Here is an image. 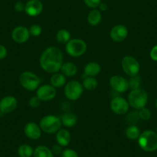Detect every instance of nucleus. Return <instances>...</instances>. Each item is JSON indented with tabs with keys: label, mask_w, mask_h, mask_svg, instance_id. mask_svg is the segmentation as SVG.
<instances>
[{
	"label": "nucleus",
	"mask_w": 157,
	"mask_h": 157,
	"mask_svg": "<svg viewBox=\"0 0 157 157\" xmlns=\"http://www.w3.org/2000/svg\"><path fill=\"white\" fill-rule=\"evenodd\" d=\"M39 64L45 72L51 74L58 72L63 64V52L58 47L49 46L42 52Z\"/></svg>",
	"instance_id": "obj_1"
},
{
	"label": "nucleus",
	"mask_w": 157,
	"mask_h": 157,
	"mask_svg": "<svg viewBox=\"0 0 157 157\" xmlns=\"http://www.w3.org/2000/svg\"><path fill=\"white\" fill-rule=\"evenodd\" d=\"M140 147L146 152H152L157 150V132L152 130H146L141 132L138 138Z\"/></svg>",
	"instance_id": "obj_2"
},
{
	"label": "nucleus",
	"mask_w": 157,
	"mask_h": 157,
	"mask_svg": "<svg viewBox=\"0 0 157 157\" xmlns=\"http://www.w3.org/2000/svg\"><path fill=\"white\" fill-rule=\"evenodd\" d=\"M148 93L145 90L141 88L136 90H131L128 96V102L129 106L135 109H140L146 107L148 102Z\"/></svg>",
	"instance_id": "obj_3"
},
{
	"label": "nucleus",
	"mask_w": 157,
	"mask_h": 157,
	"mask_svg": "<svg viewBox=\"0 0 157 157\" xmlns=\"http://www.w3.org/2000/svg\"><path fill=\"white\" fill-rule=\"evenodd\" d=\"M61 119L54 115H47L43 117L39 123L42 131L48 134L56 133L62 127Z\"/></svg>",
	"instance_id": "obj_4"
},
{
	"label": "nucleus",
	"mask_w": 157,
	"mask_h": 157,
	"mask_svg": "<svg viewBox=\"0 0 157 157\" xmlns=\"http://www.w3.org/2000/svg\"><path fill=\"white\" fill-rule=\"evenodd\" d=\"M19 82L25 90L28 91H34L39 87L41 79L34 72L25 71L22 72L19 76Z\"/></svg>",
	"instance_id": "obj_5"
},
{
	"label": "nucleus",
	"mask_w": 157,
	"mask_h": 157,
	"mask_svg": "<svg viewBox=\"0 0 157 157\" xmlns=\"http://www.w3.org/2000/svg\"><path fill=\"white\" fill-rule=\"evenodd\" d=\"M87 45L81 39H71L66 44V51L72 57H79L86 53Z\"/></svg>",
	"instance_id": "obj_6"
},
{
	"label": "nucleus",
	"mask_w": 157,
	"mask_h": 157,
	"mask_svg": "<svg viewBox=\"0 0 157 157\" xmlns=\"http://www.w3.org/2000/svg\"><path fill=\"white\" fill-rule=\"evenodd\" d=\"M84 91L82 83L76 80L67 82L64 87V94L68 99L75 101L81 97Z\"/></svg>",
	"instance_id": "obj_7"
},
{
	"label": "nucleus",
	"mask_w": 157,
	"mask_h": 157,
	"mask_svg": "<svg viewBox=\"0 0 157 157\" xmlns=\"http://www.w3.org/2000/svg\"><path fill=\"white\" fill-rule=\"evenodd\" d=\"M122 69L129 77L138 75L140 71V65L138 60L131 56H126L122 59Z\"/></svg>",
	"instance_id": "obj_8"
},
{
	"label": "nucleus",
	"mask_w": 157,
	"mask_h": 157,
	"mask_svg": "<svg viewBox=\"0 0 157 157\" xmlns=\"http://www.w3.org/2000/svg\"><path fill=\"white\" fill-rule=\"evenodd\" d=\"M112 111L117 115H124L128 113L129 109V102L121 96H116L110 102Z\"/></svg>",
	"instance_id": "obj_9"
},
{
	"label": "nucleus",
	"mask_w": 157,
	"mask_h": 157,
	"mask_svg": "<svg viewBox=\"0 0 157 157\" xmlns=\"http://www.w3.org/2000/svg\"><path fill=\"white\" fill-rule=\"evenodd\" d=\"M109 85L114 91L120 93H126L129 90V82L121 75H113L109 78Z\"/></svg>",
	"instance_id": "obj_10"
},
{
	"label": "nucleus",
	"mask_w": 157,
	"mask_h": 157,
	"mask_svg": "<svg viewBox=\"0 0 157 157\" xmlns=\"http://www.w3.org/2000/svg\"><path fill=\"white\" fill-rule=\"evenodd\" d=\"M56 96V90L52 85L45 84L39 86L36 90V96L41 101H50Z\"/></svg>",
	"instance_id": "obj_11"
},
{
	"label": "nucleus",
	"mask_w": 157,
	"mask_h": 157,
	"mask_svg": "<svg viewBox=\"0 0 157 157\" xmlns=\"http://www.w3.org/2000/svg\"><path fill=\"white\" fill-rule=\"evenodd\" d=\"M30 37L29 31L26 27L19 25L13 29L12 32V39L13 41L19 44L26 43Z\"/></svg>",
	"instance_id": "obj_12"
},
{
	"label": "nucleus",
	"mask_w": 157,
	"mask_h": 157,
	"mask_svg": "<svg viewBox=\"0 0 157 157\" xmlns=\"http://www.w3.org/2000/svg\"><path fill=\"white\" fill-rule=\"evenodd\" d=\"M110 37L116 43H121L127 38L129 31L127 27L123 25H116L110 30Z\"/></svg>",
	"instance_id": "obj_13"
},
{
	"label": "nucleus",
	"mask_w": 157,
	"mask_h": 157,
	"mask_svg": "<svg viewBox=\"0 0 157 157\" xmlns=\"http://www.w3.org/2000/svg\"><path fill=\"white\" fill-rule=\"evenodd\" d=\"M17 105V99L14 96H5L0 100V113H2V114L12 113L16 109Z\"/></svg>",
	"instance_id": "obj_14"
},
{
	"label": "nucleus",
	"mask_w": 157,
	"mask_h": 157,
	"mask_svg": "<svg viewBox=\"0 0 157 157\" xmlns=\"http://www.w3.org/2000/svg\"><path fill=\"white\" fill-rule=\"evenodd\" d=\"M43 5L39 0H29L25 5V12L28 16L35 17L42 13Z\"/></svg>",
	"instance_id": "obj_15"
},
{
	"label": "nucleus",
	"mask_w": 157,
	"mask_h": 157,
	"mask_svg": "<svg viewBox=\"0 0 157 157\" xmlns=\"http://www.w3.org/2000/svg\"><path fill=\"white\" fill-rule=\"evenodd\" d=\"M24 133L30 140H36L41 137L42 129L39 125L29 122L24 126Z\"/></svg>",
	"instance_id": "obj_16"
},
{
	"label": "nucleus",
	"mask_w": 157,
	"mask_h": 157,
	"mask_svg": "<svg viewBox=\"0 0 157 157\" xmlns=\"http://www.w3.org/2000/svg\"><path fill=\"white\" fill-rule=\"evenodd\" d=\"M56 142L61 146H67L71 141V134L66 129H60L56 136Z\"/></svg>",
	"instance_id": "obj_17"
},
{
	"label": "nucleus",
	"mask_w": 157,
	"mask_h": 157,
	"mask_svg": "<svg viewBox=\"0 0 157 157\" xmlns=\"http://www.w3.org/2000/svg\"><path fill=\"white\" fill-rule=\"evenodd\" d=\"M101 72V66L96 62H91L86 64L84 67V74L86 76L95 77Z\"/></svg>",
	"instance_id": "obj_18"
},
{
	"label": "nucleus",
	"mask_w": 157,
	"mask_h": 157,
	"mask_svg": "<svg viewBox=\"0 0 157 157\" xmlns=\"http://www.w3.org/2000/svg\"><path fill=\"white\" fill-rule=\"evenodd\" d=\"M60 71L66 77H72L77 73L78 68L75 63L66 62V63H63Z\"/></svg>",
	"instance_id": "obj_19"
},
{
	"label": "nucleus",
	"mask_w": 157,
	"mask_h": 157,
	"mask_svg": "<svg viewBox=\"0 0 157 157\" xmlns=\"http://www.w3.org/2000/svg\"><path fill=\"white\" fill-rule=\"evenodd\" d=\"M60 119H61L62 124L66 127H72L76 124L77 121H78L77 116L74 113H70V112L65 113L64 114L62 115Z\"/></svg>",
	"instance_id": "obj_20"
},
{
	"label": "nucleus",
	"mask_w": 157,
	"mask_h": 157,
	"mask_svg": "<svg viewBox=\"0 0 157 157\" xmlns=\"http://www.w3.org/2000/svg\"><path fill=\"white\" fill-rule=\"evenodd\" d=\"M66 84V77L60 72H56L52 74L50 78V85L55 88H60L65 86Z\"/></svg>",
	"instance_id": "obj_21"
},
{
	"label": "nucleus",
	"mask_w": 157,
	"mask_h": 157,
	"mask_svg": "<svg viewBox=\"0 0 157 157\" xmlns=\"http://www.w3.org/2000/svg\"><path fill=\"white\" fill-rule=\"evenodd\" d=\"M101 20H102V14L100 11L96 9H93L92 11H90L87 16V21L92 26L98 25L101 22Z\"/></svg>",
	"instance_id": "obj_22"
},
{
	"label": "nucleus",
	"mask_w": 157,
	"mask_h": 157,
	"mask_svg": "<svg viewBox=\"0 0 157 157\" xmlns=\"http://www.w3.org/2000/svg\"><path fill=\"white\" fill-rule=\"evenodd\" d=\"M34 157H54L52 150L46 146H39L34 149Z\"/></svg>",
	"instance_id": "obj_23"
},
{
	"label": "nucleus",
	"mask_w": 157,
	"mask_h": 157,
	"mask_svg": "<svg viewBox=\"0 0 157 157\" xmlns=\"http://www.w3.org/2000/svg\"><path fill=\"white\" fill-rule=\"evenodd\" d=\"M82 85L85 90L88 91H93L97 88L98 81L95 77L86 76V78H84L82 81Z\"/></svg>",
	"instance_id": "obj_24"
},
{
	"label": "nucleus",
	"mask_w": 157,
	"mask_h": 157,
	"mask_svg": "<svg viewBox=\"0 0 157 157\" xmlns=\"http://www.w3.org/2000/svg\"><path fill=\"white\" fill-rule=\"evenodd\" d=\"M125 134H126V136L128 139L131 140H138L141 132H140L138 126H135V125H131L129 127L126 128V131H125Z\"/></svg>",
	"instance_id": "obj_25"
},
{
	"label": "nucleus",
	"mask_w": 157,
	"mask_h": 157,
	"mask_svg": "<svg viewBox=\"0 0 157 157\" xmlns=\"http://www.w3.org/2000/svg\"><path fill=\"white\" fill-rule=\"evenodd\" d=\"M56 38V40L59 43L66 44L71 39V35L67 29H62L57 32Z\"/></svg>",
	"instance_id": "obj_26"
},
{
	"label": "nucleus",
	"mask_w": 157,
	"mask_h": 157,
	"mask_svg": "<svg viewBox=\"0 0 157 157\" xmlns=\"http://www.w3.org/2000/svg\"><path fill=\"white\" fill-rule=\"evenodd\" d=\"M34 149L28 144H22L18 149V154L20 157H31L33 155Z\"/></svg>",
	"instance_id": "obj_27"
},
{
	"label": "nucleus",
	"mask_w": 157,
	"mask_h": 157,
	"mask_svg": "<svg viewBox=\"0 0 157 157\" xmlns=\"http://www.w3.org/2000/svg\"><path fill=\"white\" fill-rule=\"evenodd\" d=\"M128 82H129V88L131 89V90H136V89L140 88L141 78L138 75L130 77V78L128 80Z\"/></svg>",
	"instance_id": "obj_28"
},
{
	"label": "nucleus",
	"mask_w": 157,
	"mask_h": 157,
	"mask_svg": "<svg viewBox=\"0 0 157 157\" xmlns=\"http://www.w3.org/2000/svg\"><path fill=\"white\" fill-rule=\"evenodd\" d=\"M138 114L140 120H144V121H147L151 118V111L146 107H143V108L139 109Z\"/></svg>",
	"instance_id": "obj_29"
},
{
	"label": "nucleus",
	"mask_w": 157,
	"mask_h": 157,
	"mask_svg": "<svg viewBox=\"0 0 157 157\" xmlns=\"http://www.w3.org/2000/svg\"><path fill=\"white\" fill-rule=\"evenodd\" d=\"M29 31L30 36H33V37H38V36L41 35L42 32H43V29L38 24H33L29 29Z\"/></svg>",
	"instance_id": "obj_30"
},
{
	"label": "nucleus",
	"mask_w": 157,
	"mask_h": 157,
	"mask_svg": "<svg viewBox=\"0 0 157 157\" xmlns=\"http://www.w3.org/2000/svg\"><path fill=\"white\" fill-rule=\"evenodd\" d=\"M42 101L37 97V96H32L29 99V105L32 108H37L40 105Z\"/></svg>",
	"instance_id": "obj_31"
},
{
	"label": "nucleus",
	"mask_w": 157,
	"mask_h": 157,
	"mask_svg": "<svg viewBox=\"0 0 157 157\" xmlns=\"http://www.w3.org/2000/svg\"><path fill=\"white\" fill-rule=\"evenodd\" d=\"M61 157H78V155L76 151L72 149H66L63 151Z\"/></svg>",
	"instance_id": "obj_32"
},
{
	"label": "nucleus",
	"mask_w": 157,
	"mask_h": 157,
	"mask_svg": "<svg viewBox=\"0 0 157 157\" xmlns=\"http://www.w3.org/2000/svg\"><path fill=\"white\" fill-rule=\"evenodd\" d=\"M84 2L90 8L96 9L99 7V4L101 3V0H84Z\"/></svg>",
	"instance_id": "obj_33"
},
{
	"label": "nucleus",
	"mask_w": 157,
	"mask_h": 157,
	"mask_svg": "<svg viewBox=\"0 0 157 157\" xmlns=\"http://www.w3.org/2000/svg\"><path fill=\"white\" fill-rule=\"evenodd\" d=\"M62 147H63V146H61L60 145H59V144L53 145L51 150H52V153H53L54 155H60V154L62 155V153H63V149H62Z\"/></svg>",
	"instance_id": "obj_34"
},
{
	"label": "nucleus",
	"mask_w": 157,
	"mask_h": 157,
	"mask_svg": "<svg viewBox=\"0 0 157 157\" xmlns=\"http://www.w3.org/2000/svg\"><path fill=\"white\" fill-rule=\"evenodd\" d=\"M149 56H150V58L152 59L153 61L157 62V45H155V46H154L152 48V49L150 50Z\"/></svg>",
	"instance_id": "obj_35"
},
{
	"label": "nucleus",
	"mask_w": 157,
	"mask_h": 157,
	"mask_svg": "<svg viewBox=\"0 0 157 157\" xmlns=\"http://www.w3.org/2000/svg\"><path fill=\"white\" fill-rule=\"evenodd\" d=\"M15 10L18 13H21L22 11H25V4H23V2H17L15 4L14 6Z\"/></svg>",
	"instance_id": "obj_36"
},
{
	"label": "nucleus",
	"mask_w": 157,
	"mask_h": 157,
	"mask_svg": "<svg viewBox=\"0 0 157 157\" xmlns=\"http://www.w3.org/2000/svg\"><path fill=\"white\" fill-rule=\"evenodd\" d=\"M130 122L131 123H136L139 120H140V117H139V114L138 112H132L129 115V119H130Z\"/></svg>",
	"instance_id": "obj_37"
},
{
	"label": "nucleus",
	"mask_w": 157,
	"mask_h": 157,
	"mask_svg": "<svg viewBox=\"0 0 157 157\" xmlns=\"http://www.w3.org/2000/svg\"><path fill=\"white\" fill-rule=\"evenodd\" d=\"M8 51L3 45L0 44V59H3L7 56Z\"/></svg>",
	"instance_id": "obj_38"
},
{
	"label": "nucleus",
	"mask_w": 157,
	"mask_h": 157,
	"mask_svg": "<svg viewBox=\"0 0 157 157\" xmlns=\"http://www.w3.org/2000/svg\"><path fill=\"white\" fill-rule=\"evenodd\" d=\"M99 10H101V11L105 12V11H106L107 10H108V5H107L105 2H101V3L99 4Z\"/></svg>",
	"instance_id": "obj_39"
},
{
	"label": "nucleus",
	"mask_w": 157,
	"mask_h": 157,
	"mask_svg": "<svg viewBox=\"0 0 157 157\" xmlns=\"http://www.w3.org/2000/svg\"><path fill=\"white\" fill-rule=\"evenodd\" d=\"M155 109H156V110H157V99H155Z\"/></svg>",
	"instance_id": "obj_40"
},
{
	"label": "nucleus",
	"mask_w": 157,
	"mask_h": 157,
	"mask_svg": "<svg viewBox=\"0 0 157 157\" xmlns=\"http://www.w3.org/2000/svg\"><path fill=\"white\" fill-rule=\"evenodd\" d=\"M156 132H157V127H156Z\"/></svg>",
	"instance_id": "obj_41"
},
{
	"label": "nucleus",
	"mask_w": 157,
	"mask_h": 157,
	"mask_svg": "<svg viewBox=\"0 0 157 157\" xmlns=\"http://www.w3.org/2000/svg\"></svg>",
	"instance_id": "obj_42"
}]
</instances>
